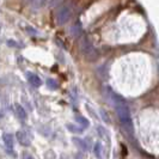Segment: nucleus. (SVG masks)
Listing matches in <instances>:
<instances>
[{"instance_id":"obj_1","label":"nucleus","mask_w":159,"mask_h":159,"mask_svg":"<svg viewBox=\"0 0 159 159\" xmlns=\"http://www.w3.org/2000/svg\"><path fill=\"white\" fill-rule=\"evenodd\" d=\"M112 103L116 109V114L119 116L120 122L127 130L128 134H133V123H132V116H130V110L128 107L127 102L121 97V96L112 93Z\"/></svg>"},{"instance_id":"obj_2","label":"nucleus","mask_w":159,"mask_h":159,"mask_svg":"<svg viewBox=\"0 0 159 159\" xmlns=\"http://www.w3.org/2000/svg\"><path fill=\"white\" fill-rule=\"evenodd\" d=\"M81 53L86 56L90 61H95L97 57V52H96L95 47L88 39H84L81 41Z\"/></svg>"},{"instance_id":"obj_3","label":"nucleus","mask_w":159,"mask_h":159,"mask_svg":"<svg viewBox=\"0 0 159 159\" xmlns=\"http://www.w3.org/2000/svg\"><path fill=\"white\" fill-rule=\"evenodd\" d=\"M70 18V10L66 6H62L57 11L56 13V19H57V23L59 24H65Z\"/></svg>"},{"instance_id":"obj_4","label":"nucleus","mask_w":159,"mask_h":159,"mask_svg":"<svg viewBox=\"0 0 159 159\" xmlns=\"http://www.w3.org/2000/svg\"><path fill=\"white\" fill-rule=\"evenodd\" d=\"M2 140H4V143H5V147L7 150L8 153H12L13 152V147H15V143H13V136L10 133H5L2 135Z\"/></svg>"},{"instance_id":"obj_5","label":"nucleus","mask_w":159,"mask_h":159,"mask_svg":"<svg viewBox=\"0 0 159 159\" xmlns=\"http://www.w3.org/2000/svg\"><path fill=\"white\" fill-rule=\"evenodd\" d=\"M16 138L18 140V143L23 146H30L31 143V139L28 136V134L25 132H22V130H18L16 133Z\"/></svg>"},{"instance_id":"obj_6","label":"nucleus","mask_w":159,"mask_h":159,"mask_svg":"<svg viewBox=\"0 0 159 159\" xmlns=\"http://www.w3.org/2000/svg\"><path fill=\"white\" fill-rule=\"evenodd\" d=\"M26 78H28V81L31 84L34 88H40L42 85V80L41 78L35 74V73H31V72H26Z\"/></svg>"},{"instance_id":"obj_7","label":"nucleus","mask_w":159,"mask_h":159,"mask_svg":"<svg viewBox=\"0 0 159 159\" xmlns=\"http://www.w3.org/2000/svg\"><path fill=\"white\" fill-rule=\"evenodd\" d=\"M72 141H73V143H74L78 148L83 150V151H89V150H90V143H88V140H86V139L73 138V139H72Z\"/></svg>"},{"instance_id":"obj_8","label":"nucleus","mask_w":159,"mask_h":159,"mask_svg":"<svg viewBox=\"0 0 159 159\" xmlns=\"http://www.w3.org/2000/svg\"><path fill=\"white\" fill-rule=\"evenodd\" d=\"M97 133H98V135L101 136L102 139L105 140V143H108V145H110V134H109V132L105 128L102 127V126H98L97 127Z\"/></svg>"},{"instance_id":"obj_9","label":"nucleus","mask_w":159,"mask_h":159,"mask_svg":"<svg viewBox=\"0 0 159 159\" xmlns=\"http://www.w3.org/2000/svg\"><path fill=\"white\" fill-rule=\"evenodd\" d=\"M15 112H16L17 117L20 120V121H24L26 120V111L20 104H15Z\"/></svg>"},{"instance_id":"obj_10","label":"nucleus","mask_w":159,"mask_h":159,"mask_svg":"<svg viewBox=\"0 0 159 159\" xmlns=\"http://www.w3.org/2000/svg\"><path fill=\"white\" fill-rule=\"evenodd\" d=\"M93 153L95 156L98 159H102L103 158V146L101 143H95V147H93Z\"/></svg>"},{"instance_id":"obj_11","label":"nucleus","mask_w":159,"mask_h":159,"mask_svg":"<svg viewBox=\"0 0 159 159\" xmlns=\"http://www.w3.org/2000/svg\"><path fill=\"white\" fill-rule=\"evenodd\" d=\"M75 121H77V122L79 123L80 127L83 128V129L88 128V127H89V125H90V123H89L88 120L85 119V117H83V116H77V117H75Z\"/></svg>"},{"instance_id":"obj_12","label":"nucleus","mask_w":159,"mask_h":159,"mask_svg":"<svg viewBox=\"0 0 159 159\" xmlns=\"http://www.w3.org/2000/svg\"><path fill=\"white\" fill-rule=\"evenodd\" d=\"M66 127H67V129H68L71 133H81V132L84 130L81 127H77V126H74V125H72V123H67Z\"/></svg>"},{"instance_id":"obj_13","label":"nucleus","mask_w":159,"mask_h":159,"mask_svg":"<svg viewBox=\"0 0 159 159\" xmlns=\"http://www.w3.org/2000/svg\"><path fill=\"white\" fill-rule=\"evenodd\" d=\"M46 84H47V86L50 89V90H56V89L59 88V84H57L54 79H47Z\"/></svg>"},{"instance_id":"obj_14","label":"nucleus","mask_w":159,"mask_h":159,"mask_svg":"<svg viewBox=\"0 0 159 159\" xmlns=\"http://www.w3.org/2000/svg\"><path fill=\"white\" fill-rule=\"evenodd\" d=\"M23 159H35L32 156H30V154H24V158Z\"/></svg>"},{"instance_id":"obj_15","label":"nucleus","mask_w":159,"mask_h":159,"mask_svg":"<svg viewBox=\"0 0 159 159\" xmlns=\"http://www.w3.org/2000/svg\"><path fill=\"white\" fill-rule=\"evenodd\" d=\"M7 44H8V46H13V47H17V46H18L17 43H15V42H11V41H8Z\"/></svg>"}]
</instances>
